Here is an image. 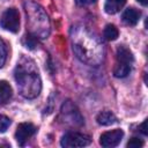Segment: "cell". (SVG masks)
<instances>
[{"instance_id": "obj_1", "label": "cell", "mask_w": 148, "mask_h": 148, "mask_svg": "<svg viewBox=\"0 0 148 148\" xmlns=\"http://www.w3.org/2000/svg\"><path fill=\"white\" fill-rule=\"evenodd\" d=\"M73 51L76 57L88 65H98L103 59V45L99 39L84 27H75L72 30Z\"/></svg>"}, {"instance_id": "obj_2", "label": "cell", "mask_w": 148, "mask_h": 148, "mask_svg": "<svg viewBox=\"0 0 148 148\" xmlns=\"http://www.w3.org/2000/svg\"><path fill=\"white\" fill-rule=\"evenodd\" d=\"M20 94L29 99L36 98L42 90V81L35 62L29 58H22L14 72Z\"/></svg>"}, {"instance_id": "obj_3", "label": "cell", "mask_w": 148, "mask_h": 148, "mask_svg": "<svg viewBox=\"0 0 148 148\" xmlns=\"http://www.w3.org/2000/svg\"><path fill=\"white\" fill-rule=\"evenodd\" d=\"M25 13L27 22L29 24V34L34 35L37 38H46L50 34V22L44 9L32 2H25Z\"/></svg>"}, {"instance_id": "obj_4", "label": "cell", "mask_w": 148, "mask_h": 148, "mask_svg": "<svg viewBox=\"0 0 148 148\" xmlns=\"http://www.w3.org/2000/svg\"><path fill=\"white\" fill-rule=\"evenodd\" d=\"M117 61L113 67V75L116 77H125L130 74L132 69V64L134 61L133 53L126 46H119L117 49Z\"/></svg>"}, {"instance_id": "obj_5", "label": "cell", "mask_w": 148, "mask_h": 148, "mask_svg": "<svg viewBox=\"0 0 148 148\" xmlns=\"http://www.w3.org/2000/svg\"><path fill=\"white\" fill-rule=\"evenodd\" d=\"M90 138L83 133L79 132H67L62 135L60 145L65 148H77L86 147L90 143Z\"/></svg>"}, {"instance_id": "obj_6", "label": "cell", "mask_w": 148, "mask_h": 148, "mask_svg": "<svg viewBox=\"0 0 148 148\" xmlns=\"http://www.w3.org/2000/svg\"><path fill=\"white\" fill-rule=\"evenodd\" d=\"M0 25L10 32H17L20 29V14L15 8L6 9L0 17Z\"/></svg>"}, {"instance_id": "obj_7", "label": "cell", "mask_w": 148, "mask_h": 148, "mask_svg": "<svg viewBox=\"0 0 148 148\" xmlns=\"http://www.w3.org/2000/svg\"><path fill=\"white\" fill-rule=\"evenodd\" d=\"M37 128L31 123H21L15 132V139L20 146H24V143L36 133Z\"/></svg>"}, {"instance_id": "obj_8", "label": "cell", "mask_w": 148, "mask_h": 148, "mask_svg": "<svg viewBox=\"0 0 148 148\" xmlns=\"http://www.w3.org/2000/svg\"><path fill=\"white\" fill-rule=\"evenodd\" d=\"M124 136V132L121 130H113V131H109V132H105L101 135L99 138V143L105 147V148H109V147H116L120 143L121 139Z\"/></svg>"}, {"instance_id": "obj_9", "label": "cell", "mask_w": 148, "mask_h": 148, "mask_svg": "<svg viewBox=\"0 0 148 148\" xmlns=\"http://www.w3.org/2000/svg\"><path fill=\"white\" fill-rule=\"evenodd\" d=\"M140 17H141V12L135 8H132V7L125 9V12L121 15L123 21L128 25H135L139 22Z\"/></svg>"}, {"instance_id": "obj_10", "label": "cell", "mask_w": 148, "mask_h": 148, "mask_svg": "<svg viewBox=\"0 0 148 148\" xmlns=\"http://www.w3.org/2000/svg\"><path fill=\"white\" fill-rule=\"evenodd\" d=\"M126 3V0H105L104 9L108 14H116L118 13Z\"/></svg>"}, {"instance_id": "obj_11", "label": "cell", "mask_w": 148, "mask_h": 148, "mask_svg": "<svg viewBox=\"0 0 148 148\" xmlns=\"http://www.w3.org/2000/svg\"><path fill=\"white\" fill-rule=\"evenodd\" d=\"M96 120L102 126H109V125L114 124L117 121V118L111 111H103V112L98 113Z\"/></svg>"}, {"instance_id": "obj_12", "label": "cell", "mask_w": 148, "mask_h": 148, "mask_svg": "<svg viewBox=\"0 0 148 148\" xmlns=\"http://www.w3.org/2000/svg\"><path fill=\"white\" fill-rule=\"evenodd\" d=\"M12 87L7 81H0V104L7 103L12 97Z\"/></svg>"}, {"instance_id": "obj_13", "label": "cell", "mask_w": 148, "mask_h": 148, "mask_svg": "<svg viewBox=\"0 0 148 148\" xmlns=\"http://www.w3.org/2000/svg\"><path fill=\"white\" fill-rule=\"evenodd\" d=\"M103 34H104V38H105L106 40H114V39L118 38V35H119L118 29H117L113 24H108V25L105 27Z\"/></svg>"}, {"instance_id": "obj_14", "label": "cell", "mask_w": 148, "mask_h": 148, "mask_svg": "<svg viewBox=\"0 0 148 148\" xmlns=\"http://www.w3.org/2000/svg\"><path fill=\"white\" fill-rule=\"evenodd\" d=\"M37 43H38V38L37 37H35L34 35H31V34H28L25 37H24V45L28 47V49H35L36 47V45H37Z\"/></svg>"}, {"instance_id": "obj_15", "label": "cell", "mask_w": 148, "mask_h": 148, "mask_svg": "<svg viewBox=\"0 0 148 148\" xmlns=\"http://www.w3.org/2000/svg\"><path fill=\"white\" fill-rule=\"evenodd\" d=\"M6 58H7V49H6L3 40L0 38V67H2L5 65Z\"/></svg>"}, {"instance_id": "obj_16", "label": "cell", "mask_w": 148, "mask_h": 148, "mask_svg": "<svg viewBox=\"0 0 148 148\" xmlns=\"http://www.w3.org/2000/svg\"><path fill=\"white\" fill-rule=\"evenodd\" d=\"M10 123H12V121H10V119H9L8 117L0 114V133L6 132L7 128L9 127V125H10Z\"/></svg>"}, {"instance_id": "obj_17", "label": "cell", "mask_w": 148, "mask_h": 148, "mask_svg": "<svg viewBox=\"0 0 148 148\" xmlns=\"http://www.w3.org/2000/svg\"><path fill=\"white\" fill-rule=\"evenodd\" d=\"M143 146V141L139 138H132L128 142H127V147L128 148H140Z\"/></svg>"}, {"instance_id": "obj_18", "label": "cell", "mask_w": 148, "mask_h": 148, "mask_svg": "<svg viewBox=\"0 0 148 148\" xmlns=\"http://www.w3.org/2000/svg\"><path fill=\"white\" fill-rule=\"evenodd\" d=\"M97 0H75L76 5L79 6H88V5H91V3H95Z\"/></svg>"}, {"instance_id": "obj_19", "label": "cell", "mask_w": 148, "mask_h": 148, "mask_svg": "<svg viewBox=\"0 0 148 148\" xmlns=\"http://www.w3.org/2000/svg\"><path fill=\"white\" fill-rule=\"evenodd\" d=\"M140 131H141L145 135L148 134V131H147V120H145V121L141 124V126H140Z\"/></svg>"}, {"instance_id": "obj_20", "label": "cell", "mask_w": 148, "mask_h": 148, "mask_svg": "<svg viewBox=\"0 0 148 148\" xmlns=\"http://www.w3.org/2000/svg\"><path fill=\"white\" fill-rule=\"evenodd\" d=\"M138 2H140L142 6H147V3H148V0H138Z\"/></svg>"}]
</instances>
